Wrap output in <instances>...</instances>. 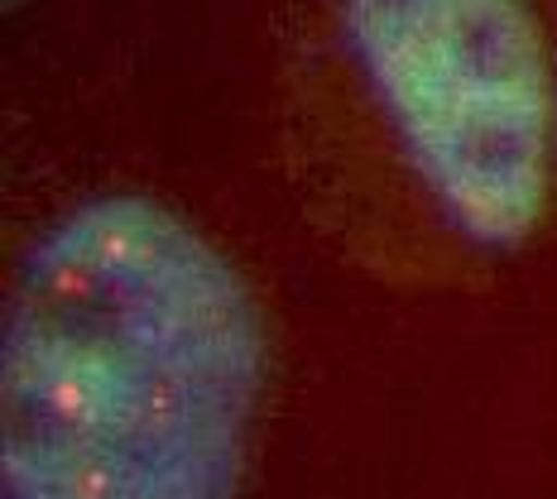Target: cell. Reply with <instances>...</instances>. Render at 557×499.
Listing matches in <instances>:
<instances>
[{"instance_id": "1", "label": "cell", "mask_w": 557, "mask_h": 499, "mask_svg": "<svg viewBox=\"0 0 557 499\" xmlns=\"http://www.w3.org/2000/svg\"><path fill=\"white\" fill-rule=\"evenodd\" d=\"M264 322L212 240L107 192L29 240L0 332V499H236Z\"/></svg>"}, {"instance_id": "2", "label": "cell", "mask_w": 557, "mask_h": 499, "mask_svg": "<svg viewBox=\"0 0 557 499\" xmlns=\"http://www.w3.org/2000/svg\"><path fill=\"white\" fill-rule=\"evenodd\" d=\"M342 39L451 236L515 250L553 183L557 83L529 0H342Z\"/></svg>"}]
</instances>
